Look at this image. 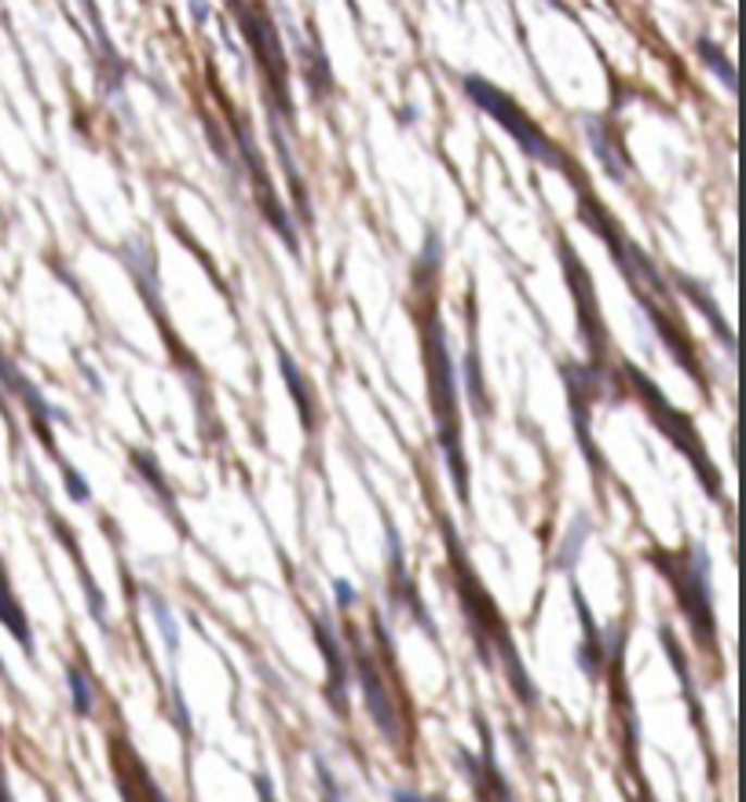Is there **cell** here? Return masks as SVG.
Masks as SVG:
<instances>
[{
    "label": "cell",
    "instance_id": "1",
    "mask_svg": "<svg viewBox=\"0 0 746 802\" xmlns=\"http://www.w3.org/2000/svg\"><path fill=\"white\" fill-rule=\"evenodd\" d=\"M443 535H447L450 565H453V583H458L461 608H465V619H469L472 638H476L483 659L490 664V659L498 656L501 664H506V670H509L512 693H517L523 704H534V700H538V693H534L527 670H523V664H520V653H517V645H512V634H509L506 619H501V613L494 608V601H490L487 590H483L480 576L472 571L465 550L458 546V535H453L450 520H443Z\"/></svg>",
    "mask_w": 746,
    "mask_h": 802
},
{
    "label": "cell",
    "instance_id": "2",
    "mask_svg": "<svg viewBox=\"0 0 746 802\" xmlns=\"http://www.w3.org/2000/svg\"><path fill=\"white\" fill-rule=\"evenodd\" d=\"M425 374H428V404H432V415H436L443 458H447L453 484L461 491V503H469V466H465L461 422H458V378H453V356L447 345V330H443L436 312H428L425 319Z\"/></svg>",
    "mask_w": 746,
    "mask_h": 802
},
{
    "label": "cell",
    "instance_id": "3",
    "mask_svg": "<svg viewBox=\"0 0 746 802\" xmlns=\"http://www.w3.org/2000/svg\"><path fill=\"white\" fill-rule=\"evenodd\" d=\"M651 560L659 565L662 576L673 583L684 616L695 630V641L703 649H713V597H710V557L699 543L684 546L677 554H659L651 550Z\"/></svg>",
    "mask_w": 746,
    "mask_h": 802
},
{
    "label": "cell",
    "instance_id": "4",
    "mask_svg": "<svg viewBox=\"0 0 746 802\" xmlns=\"http://www.w3.org/2000/svg\"><path fill=\"white\" fill-rule=\"evenodd\" d=\"M465 92H469L472 103H476L480 110H487L494 122L517 139V144L523 147V155L534 158V162H542V165H549V169H560V173H568L571 180H579V169H571V162L563 158V150L531 122L527 110H523L517 99H509L498 85H490L487 77H476V74L465 77Z\"/></svg>",
    "mask_w": 746,
    "mask_h": 802
},
{
    "label": "cell",
    "instance_id": "5",
    "mask_svg": "<svg viewBox=\"0 0 746 802\" xmlns=\"http://www.w3.org/2000/svg\"><path fill=\"white\" fill-rule=\"evenodd\" d=\"M626 370V378H630V385H633V393L641 396V404L648 407V415L655 418V425L662 429V433H667L673 444H677V451L684 458H688V462L699 469V477H703V484H707V491L710 495H721V488H718V469H713V462H710V455H707V447H703V440L695 436V429H692V422L688 418L681 415V410H673L667 399H662V393L659 388L651 385L648 378L641 374L637 367H622Z\"/></svg>",
    "mask_w": 746,
    "mask_h": 802
},
{
    "label": "cell",
    "instance_id": "6",
    "mask_svg": "<svg viewBox=\"0 0 746 802\" xmlns=\"http://www.w3.org/2000/svg\"><path fill=\"white\" fill-rule=\"evenodd\" d=\"M231 8H235L238 26H241V34H246L249 48H253L260 70H264L271 99L282 103V110H286V118H289L294 114V103H289V74H286V52H282L275 23H271V15L257 4V0H231Z\"/></svg>",
    "mask_w": 746,
    "mask_h": 802
},
{
    "label": "cell",
    "instance_id": "7",
    "mask_svg": "<svg viewBox=\"0 0 746 802\" xmlns=\"http://www.w3.org/2000/svg\"><path fill=\"white\" fill-rule=\"evenodd\" d=\"M348 638H351V649H356V670H359V681H362V693H366V707L373 721H377V729L385 733L391 744H399L402 740V726H399V707L396 700H391L388 686L381 681L377 675V664H373V649H366V641L356 627H348Z\"/></svg>",
    "mask_w": 746,
    "mask_h": 802
},
{
    "label": "cell",
    "instance_id": "8",
    "mask_svg": "<svg viewBox=\"0 0 746 802\" xmlns=\"http://www.w3.org/2000/svg\"><path fill=\"white\" fill-rule=\"evenodd\" d=\"M560 257H563V268H568V283L574 289L579 326H582V337H586V345H589L593 367H604V353H608V326H604L600 316H597V294H593V283H589L586 268H582V260L571 254L568 243H560Z\"/></svg>",
    "mask_w": 746,
    "mask_h": 802
},
{
    "label": "cell",
    "instance_id": "9",
    "mask_svg": "<svg viewBox=\"0 0 746 802\" xmlns=\"http://www.w3.org/2000/svg\"><path fill=\"white\" fill-rule=\"evenodd\" d=\"M315 638L322 645V656H326V696H330V707L345 718L348 715V664H345V649H340V641H337L334 627H330L326 616L315 619Z\"/></svg>",
    "mask_w": 746,
    "mask_h": 802
},
{
    "label": "cell",
    "instance_id": "10",
    "mask_svg": "<svg viewBox=\"0 0 746 802\" xmlns=\"http://www.w3.org/2000/svg\"><path fill=\"white\" fill-rule=\"evenodd\" d=\"M586 133H589V144H593V150H597V158L604 162V169H608V176L622 184V180L630 176V158H626V150H622L619 136L611 133V125L604 122V118H589Z\"/></svg>",
    "mask_w": 746,
    "mask_h": 802
},
{
    "label": "cell",
    "instance_id": "11",
    "mask_svg": "<svg viewBox=\"0 0 746 802\" xmlns=\"http://www.w3.org/2000/svg\"><path fill=\"white\" fill-rule=\"evenodd\" d=\"M0 624L12 630V638L23 641L26 653H34V634H29L26 613L18 608V597L12 594V583H8V571L0 565Z\"/></svg>",
    "mask_w": 746,
    "mask_h": 802
},
{
    "label": "cell",
    "instance_id": "12",
    "mask_svg": "<svg viewBox=\"0 0 746 802\" xmlns=\"http://www.w3.org/2000/svg\"><path fill=\"white\" fill-rule=\"evenodd\" d=\"M278 367H282V378L289 381V388H294V399H297V410L300 418H304L308 429H315V404H311V385L304 381V374L294 367V359H289V353H282L278 348Z\"/></svg>",
    "mask_w": 746,
    "mask_h": 802
},
{
    "label": "cell",
    "instance_id": "13",
    "mask_svg": "<svg viewBox=\"0 0 746 802\" xmlns=\"http://www.w3.org/2000/svg\"><path fill=\"white\" fill-rule=\"evenodd\" d=\"M695 52L703 55V63H707L713 74L721 77L724 82V88H729V92H735V70H732V63H729V55L721 52L718 45L710 41V37H699V41H695Z\"/></svg>",
    "mask_w": 746,
    "mask_h": 802
},
{
    "label": "cell",
    "instance_id": "14",
    "mask_svg": "<svg viewBox=\"0 0 746 802\" xmlns=\"http://www.w3.org/2000/svg\"><path fill=\"white\" fill-rule=\"evenodd\" d=\"M70 693H74V711L77 715H92V707H96V689H92V681H88V675H85V667H70Z\"/></svg>",
    "mask_w": 746,
    "mask_h": 802
},
{
    "label": "cell",
    "instance_id": "15",
    "mask_svg": "<svg viewBox=\"0 0 746 802\" xmlns=\"http://www.w3.org/2000/svg\"><path fill=\"white\" fill-rule=\"evenodd\" d=\"M66 469V488H70V495L77 498V503H88V488H85V480H80V473H74V469L70 466H63Z\"/></svg>",
    "mask_w": 746,
    "mask_h": 802
},
{
    "label": "cell",
    "instance_id": "16",
    "mask_svg": "<svg viewBox=\"0 0 746 802\" xmlns=\"http://www.w3.org/2000/svg\"><path fill=\"white\" fill-rule=\"evenodd\" d=\"M12 378H15V370L4 363V359H0V407H4V388L12 385Z\"/></svg>",
    "mask_w": 746,
    "mask_h": 802
},
{
    "label": "cell",
    "instance_id": "17",
    "mask_svg": "<svg viewBox=\"0 0 746 802\" xmlns=\"http://www.w3.org/2000/svg\"><path fill=\"white\" fill-rule=\"evenodd\" d=\"M334 594H337V601H340V605H351V601H356V590H351L348 583H334Z\"/></svg>",
    "mask_w": 746,
    "mask_h": 802
},
{
    "label": "cell",
    "instance_id": "18",
    "mask_svg": "<svg viewBox=\"0 0 746 802\" xmlns=\"http://www.w3.org/2000/svg\"><path fill=\"white\" fill-rule=\"evenodd\" d=\"M190 8H195V18H198V23H206V0H190Z\"/></svg>",
    "mask_w": 746,
    "mask_h": 802
}]
</instances>
